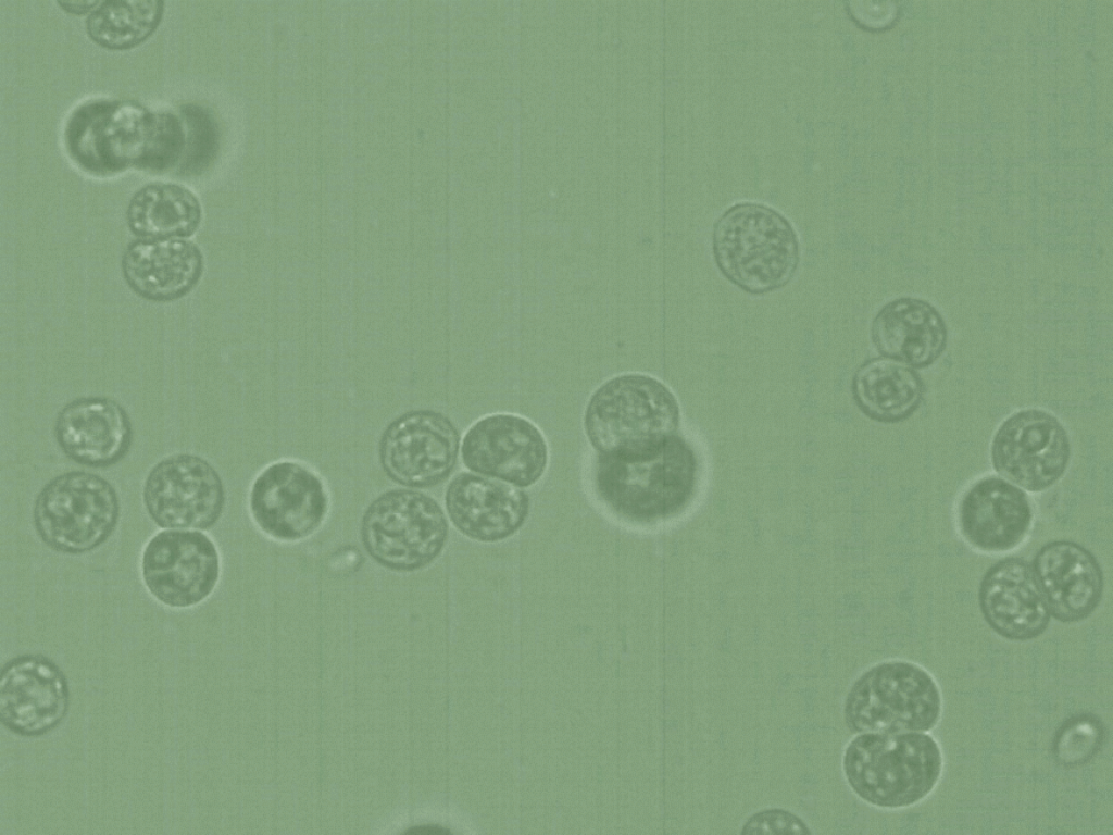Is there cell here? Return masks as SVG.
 <instances>
[{"instance_id":"6da1fadb","label":"cell","mask_w":1113,"mask_h":835,"mask_svg":"<svg viewBox=\"0 0 1113 835\" xmlns=\"http://www.w3.org/2000/svg\"><path fill=\"white\" fill-rule=\"evenodd\" d=\"M698 481L692 447L677 434L635 458L599 454L596 489L620 518L639 524L666 520L690 501Z\"/></svg>"},{"instance_id":"484cf974","label":"cell","mask_w":1113,"mask_h":835,"mask_svg":"<svg viewBox=\"0 0 1113 835\" xmlns=\"http://www.w3.org/2000/svg\"><path fill=\"white\" fill-rule=\"evenodd\" d=\"M186 130V148L179 165L180 173L201 172L214 158L218 147L215 120L198 104L188 103L179 109Z\"/></svg>"},{"instance_id":"5b68a950","label":"cell","mask_w":1113,"mask_h":835,"mask_svg":"<svg viewBox=\"0 0 1113 835\" xmlns=\"http://www.w3.org/2000/svg\"><path fill=\"white\" fill-rule=\"evenodd\" d=\"M941 709L938 684L924 668L890 660L871 666L855 680L843 715L854 734L927 732L938 723Z\"/></svg>"},{"instance_id":"ba28073f","label":"cell","mask_w":1113,"mask_h":835,"mask_svg":"<svg viewBox=\"0 0 1113 835\" xmlns=\"http://www.w3.org/2000/svg\"><path fill=\"white\" fill-rule=\"evenodd\" d=\"M363 545L379 564L413 571L441 552L448 524L439 504L413 490L383 494L366 510L361 527Z\"/></svg>"},{"instance_id":"f1b7e54d","label":"cell","mask_w":1113,"mask_h":835,"mask_svg":"<svg viewBox=\"0 0 1113 835\" xmlns=\"http://www.w3.org/2000/svg\"><path fill=\"white\" fill-rule=\"evenodd\" d=\"M741 834H812L798 814L781 808H768L751 814L742 823Z\"/></svg>"},{"instance_id":"2e32d148","label":"cell","mask_w":1113,"mask_h":835,"mask_svg":"<svg viewBox=\"0 0 1113 835\" xmlns=\"http://www.w3.org/2000/svg\"><path fill=\"white\" fill-rule=\"evenodd\" d=\"M1033 520L1025 493L1005 478L986 476L976 481L958 506V525L963 538L985 552H1002L1018 546Z\"/></svg>"},{"instance_id":"83f0119b","label":"cell","mask_w":1113,"mask_h":835,"mask_svg":"<svg viewBox=\"0 0 1113 835\" xmlns=\"http://www.w3.org/2000/svg\"><path fill=\"white\" fill-rule=\"evenodd\" d=\"M1103 741L1102 724L1091 715L1075 716L1058 731L1053 750L1064 765H1079L1090 760Z\"/></svg>"},{"instance_id":"4316f807","label":"cell","mask_w":1113,"mask_h":835,"mask_svg":"<svg viewBox=\"0 0 1113 835\" xmlns=\"http://www.w3.org/2000/svg\"><path fill=\"white\" fill-rule=\"evenodd\" d=\"M186 130L182 117L168 110H154L152 132L139 170L164 172L182 161Z\"/></svg>"},{"instance_id":"9c48e42d","label":"cell","mask_w":1113,"mask_h":835,"mask_svg":"<svg viewBox=\"0 0 1113 835\" xmlns=\"http://www.w3.org/2000/svg\"><path fill=\"white\" fill-rule=\"evenodd\" d=\"M224 502L218 473L193 454L178 453L161 460L143 485L146 510L163 528H209L220 519Z\"/></svg>"},{"instance_id":"44dd1931","label":"cell","mask_w":1113,"mask_h":835,"mask_svg":"<svg viewBox=\"0 0 1113 835\" xmlns=\"http://www.w3.org/2000/svg\"><path fill=\"white\" fill-rule=\"evenodd\" d=\"M1031 566L1050 614L1056 620L1081 621L1099 605L1102 572L1083 546L1070 540L1051 541L1040 548Z\"/></svg>"},{"instance_id":"4dcf8cb0","label":"cell","mask_w":1113,"mask_h":835,"mask_svg":"<svg viewBox=\"0 0 1113 835\" xmlns=\"http://www.w3.org/2000/svg\"><path fill=\"white\" fill-rule=\"evenodd\" d=\"M99 2L100 1H97V0H93V1H87V0H83V1H57V4L59 7H61L62 10H64L67 13L84 14V13H88V12L90 13L99 4Z\"/></svg>"},{"instance_id":"cb8c5ba5","label":"cell","mask_w":1113,"mask_h":835,"mask_svg":"<svg viewBox=\"0 0 1113 835\" xmlns=\"http://www.w3.org/2000/svg\"><path fill=\"white\" fill-rule=\"evenodd\" d=\"M202 220V207L188 187L172 182H152L132 196L126 222L138 238H188Z\"/></svg>"},{"instance_id":"30bf717a","label":"cell","mask_w":1113,"mask_h":835,"mask_svg":"<svg viewBox=\"0 0 1113 835\" xmlns=\"http://www.w3.org/2000/svg\"><path fill=\"white\" fill-rule=\"evenodd\" d=\"M141 574L149 593L171 608H189L214 590L220 557L214 543L198 531H163L146 545Z\"/></svg>"},{"instance_id":"e0dca14e","label":"cell","mask_w":1113,"mask_h":835,"mask_svg":"<svg viewBox=\"0 0 1113 835\" xmlns=\"http://www.w3.org/2000/svg\"><path fill=\"white\" fill-rule=\"evenodd\" d=\"M54 435L61 450L73 461L107 468L127 453L133 428L127 412L117 401L91 396L63 407L55 421Z\"/></svg>"},{"instance_id":"7a4b0ae2","label":"cell","mask_w":1113,"mask_h":835,"mask_svg":"<svg viewBox=\"0 0 1113 835\" xmlns=\"http://www.w3.org/2000/svg\"><path fill=\"white\" fill-rule=\"evenodd\" d=\"M842 772L868 805L900 809L926 798L942 772V752L926 732L860 733L846 746Z\"/></svg>"},{"instance_id":"f546056e","label":"cell","mask_w":1113,"mask_h":835,"mask_svg":"<svg viewBox=\"0 0 1113 835\" xmlns=\"http://www.w3.org/2000/svg\"><path fill=\"white\" fill-rule=\"evenodd\" d=\"M849 11L863 26L881 28L892 22L897 7L893 2L851 1Z\"/></svg>"},{"instance_id":"ac0fdd59","label":"cell","mask_w":1113,"mask_h":835,"mask_svg":"<svg viewBox=\"0 0 1113 835\" xmlns=\"http://www.w3.org/2000/svg\"><path fill=\"white\" fill-rule=\"evenodd\" d=\"M979 605L990 627L1012 640L1039 636L1051 618L1033 566L1021 558L1003 559L987 571Z\"/></svg>"},{"instance_id":"d6986e66","label":"cell","mask_w":1113,"mask_h":835,"mask_svg":"<svg viewBox=\"0 0 1113 835\" xmlns=\"http://www.w3.org/2000/svg\"><path fill=\"white\" fill-rule=\"evenodd\" d=\"M121 266L126 284L137 296L168 302L197 286L204 259L201 249L187 238H137L124 250Z\"/></svg>"},{"instance_id":"3957f363","label":"cell","mask_w":1113,"mask_h":835,"mask_svg":"<svg viewBox=\"0 0 1113 835\" xmlns=\"http://www.w3.org/2000/svg\"><path fill=\"white\" fill-rule=\"evenodd\" d=\"M680 422L677 399L655 377L629 373L602 384L590 397L584 425L600 454L635 458L648 454L672 436Z\"/></svg>"},{"instance_id":"7402d4cb","label":"cell","mask_w":1113,"mask_h":835,"mask_svg":"<svg viewBox=\"0 0 1113 835\" xmlns=\"http://www.w3.org/2000/svg\"><path fill=\"white\" fill-rule=\"evenodd\" d=\"M877 351L912 367L931 364L947 345V327L927 301L899 298L884 306L872 324Z\"/></svg>"},{"instance_id":"7c38bea8","label":"cell","mask_w":1113,"mask_h":835,"mask_svg":"<svg viewBox=\"0 0 1113 835\" xmlns=\"http://www.w3.org/2000/svg\"><path fill=\"white\" fill-rule=\"evenodd\" d=\"M459 434L442 414L430 410L405 413L383 434L379 459L387 475L411 487L442 482L452 471Z\"/></svg>"},{"instance_id":"8fae6325","label":"cell","mask_w":1113,"mask_h":835,"mask_svg":"<svg viewBox=\"0 0 1113 835\" xmlns=\"http://www.w3.org/2000/svg\"><path fill=\"white\" fill-rule=\"evenodd\" d=\"M1071 454L1067 434L1052 414L1029 409L1014 413L997 431L991 459L997 472L1018 487L1041 491L1064 473Z\"/></svg>"},{"instance_id":"277c9868","label":"cell","mask_w":1113,"mask_h":835,"mask_svg":"<svg viewBox=\"0 0 1113 835\" xmlns=\"http://www.w3.org/2000/svg\"><path fill=\"white\" fill-rule=\"evenodd\" d=\"M713 254L729 282L761 295L790 282L800 250L795 229L781 214L763 204L740 203L716 222Z\"/></svg>"},{"instance_id":"9a60e30c","label":"cell","mask_w":1113,"mask_h":835,"mask_svg":"<svg viewBox=\"0 0 1113 835\" xmlns=\"http://www.w3.org/2000/svg\"><path fill=\"white\" fill-rule=\"evenodd\" d=\"M250 511L259 527L279 540H297L312 534L327 511L321 479L296 462L266 468L250 491Z\"/></svg>"},{"instance_id":"5bb4252c","label":"cell","mask_w":1113,"mask_h":835,"mask_svg":"<svg viewBox=\"0 0 1113 835\" xmlns=\"http://www.w3.org/2000/svg\"><path fill=\"white\" fill-rule=\"evenodd\" d=\"M70 708V688L62 670L41 655L10 660L0 677V719L11 733L42 736L58 727Z\"/></svg>"},{"instance_id":"603a6c76","label":"cell","mask_w":1113,"mask_h":835,"mask_svg":"<svg viewBox=\"0 0 1113 835\" xmlns=\"http://www.w3.org/2000/svg\"><path fill=\"white\" fill-rule=\"evenodd\" d=\"M852 394L868 418L895 423L909 418L921 404L924 385L906 363L883 357L863 363L852 379Z\"/></svg>"},{"instance_id":"52a82bcc","label":"cell","mask_w":1113,"mask_h":835,"mask_svg":"<svg viewBox=\"0 0 1113 835\" xmlns=\"http://www.w3.org/2000/svg\"><path fill=\"white\" fill-rule=\"evenodd\" d=\"M120 516L114 487L103 477L84 471L61 474L38 494L33 519L38 536L51 549L85 553L102 545Z\"/></svg>"},{"instance_id":"4fadbf2b","label":"cell","mask_w":1113,"mask_h":835,"mask_svg":"<svg viewBox=\"0 0 1113 835\" xmlns=\"http://www.w3.org/2000/svg\"><path fill=\"white\" fill-rule=\"evenodd\" d=\"M461 452L470 470L518 487L536 483L548 461L541 432L530 421L509 413L488 415L473 424Z\"/></svg>"},{"instance_id":"8992f818","label":"cell","mask_w":1113,"mask_h":835,"mask_svg":"<svg viewBox=\"0 0 1113 835\" xmlns=\"http://www.w3.org/2000/svg\"><path fill=\"white\" fill-rule=\"evenodd\" d=\"M153 119L154 110L133 100H85L71 111L64 124L66 153L80 170L96 176L139 170Z\"/></svg>"},{"instance_id":"ffe728a7","label":"cell","mask_w":1113,"mask_h":835,"mask_svg":"<svg viewBox=\"0 0 1113 835\" xmlns=\"http://www.w3.org/2000/svg\"><path fill=\"white\" fill-rule=\"evenodd\" d=\"M446 507L462 534L479 541H498L523 525L529 498L505 482L461 473L448 486Z\"/></svg>"},{"instance_id":"d4e9b609","label":"cell","mask_w":1113,"mask_h":835,"mask_svg":"<svg viewBox=\"0 0 1113 835\" xmlns=\"http://www.w3.org/2000/svg\"><path fill=\"white\" fill-rule=\"evenodd\" d=\"M161 0H105L88 14L85 28L97 45L110 50H128L146 41L164 14Z\"/></svg>"}]
</instances>
